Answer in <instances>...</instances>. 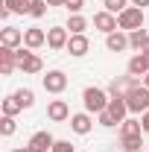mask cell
Segmentation results:
<instances>
[{
    "label": "cell",
    "instance_id": "obj_34",
    "mask_svg": "<svg viewBox=\"0 0 149 152\" xmlns=\"http://www.w3.org/2000/svg\"><path fill=\"white\" fill-rule=\"evenodd\" d=\"M12 152H35V149H32V146L26 143V146H18V149H12Z\"/></svg>",
    "mask_w": 149,
    "mask_h": 152
},
{
    "label": "cell",
    "instance_id": "obj_38",
    "mask_svg": "<svg viewBox=\"0 0 149 152\" xmlns=\"http://www.w3.org/2000/svg\"><path fill=\"white\" fill-rule=\"evenodd\" d=\"M140 53H149V41H146V44H143V50H140Z\"/></svg>",
    "mask_w": 149,
    "mask_h": 152
},
{
    "label": "cell",
    "instance_id": "obj_4",
    "mask_svg": "<svg viewBox=\"0 0 149 152\" xmlns=\"http://www.w3.org/2000/svg\"><path fill=\"white\" fill-rule=\"evenodd\" d=\"M15 53H18V70H20V73H41V70H44L41 56L32 53L29 47H18Z\"/></svg>",
    "mask_w": 149,
    "mask_h": 152
},
{
    "label": "cell",
    "instance_id": "obj_16",
    "mask_svg": "<svg viewBox=\"0 0 149 152\" xmlns=\"http://www.w3.org/2000/svg\"><path fill=\"white\" fill-rule=\"evenodd\" d=\"M105 47H108L111 53H123V50L129 47V32L117 29V32H111V35H105Z\"/></svg>",
    "mask_w": 149,
    "mask_h": 152
},
{
    "label": "cell",
    "instance_id": "obj_21",
    "mask_svg": "<svg viewBox=\"0 0 149 152\" xmlns=\"http://www.w3.org/2000/svg\"><path fill=\"white\" fill-rule=\"evenodd\" d=\"M146 41H149L146 29H134V32H129V47H131V50H143Z\"/></svg>",
    "mask_w": 149,
    "mask_h": 152
},
{
    "label": "cell",
    "instance_id": "obj_6",
    "mask_svg": "<svg viewBox=\"0 0 149 152\" xmlns=\"http://www.w3.org/2000/svg\"><path fill=\"white\" fill-rule=\"evenodd\" d=\"M67 41H70L67 26H50L47 29V47L50 50H67Z\"/></svg>",
    "mask_w": 149,
    "mask_h": 152
},
{
    "label": "cell",
    "instance_id": "obj_3",
    "mask_svg": "<svg viewBox=\"0 0 149 152\" xmlns=\"http://www.w3.org/2000/svg\"><path fill=\"white\" fill-rule=\"evenodd\" d=\"M117 26H120L123 32L143 29V9H140V6H126V9L117 15Z\"/></svg>",
    "mask_w": 149,
    "mask_h": 152
},
{
    "label": "cell",
    "instance_id": "obj_36",
    "mask_svg": "<svg viewBox=\"0 0 149 152\" xmlns=\"http://www.w3.org/2000/svg\"><path fill=\"white\" fill-rule=\"evenodd\" d=\"M131 6H140L143 9V6H149V0H131Z\"/></svg>",
    "mask_w": 149,
    "mask_h": 152
},
{
    "label": "cell",
    "instance_id": "obj_19",
    "mask_svg": "<svg viewBox=\"0 0 149 152\" xmlns=\"http://www.w3.org/2000/svg\"><path fill=\"white\" fill-rule=\"evenodd\" d=\"M137 134H143V123L134 117H126L120 123V137H137Z\"/></svg>",
    "mask_w": 149,
    "mask_h": 152
},
{
    "label": "cell",
    "instance_id": "obj_14",
    "mask_svg": "<svg viewBox=\"0 0 149 152\" xmlns=\"http://www.w3.org/2000/svg\"><path fill=\"white\" fill-rule=\"evenodd\" d=\"M29 146L35 152H53V146H56V137L50 132H35L32 137H29Z\"/></svg>",
    "mask_w": 149,
    "mask_h": 152
},
{
    "label": "cell",
    "instance_id": "obj_23",
    "mask_svg": "<svg viewBox=\"0 0 149 152\" xmlns=\"http://www.w3.org/2000/svg\"><path fill=\"white\" fill-rule=\"evenodd\" d=\"M15 96H18V102L23 108H32L35 105V91L32 88H20V91H15Z\"/></svg>",
    "mask_w": 149,
    "mask_h": 152
},
{
    "label": "cell",
    "instance_id": "obj_15",
    "mask_svg": "<svg viewBox=\"0 0 149 152\" xmlns=\"http://www.w3.org/2000/svg\"><path fill=\"white\" fill-rule=\"evenodd\" d=\"M108 114H111L117 123H123V120L129 117V102H126V96H111V99H108Z\"/></svg>",
    "mask_w": 149,
    "mask_h": 152
},
{
    "label": "cell",
    "instance_id": "obj_22",
    "mask_svg": "<svg viewBox=\"0 0 149 152\" xmlns=\"http://www.w3.org/2000/svg\"><path fill=\"white\" fill-rule=\"evenodd\" d=\"M18 111H23V105L18 102V96H15V94L6 96V99H3V114H6V117H15Z\"/></svg>",
    "mask_w": 149,
    "mask_h": 152
},
{
    "label": "cell",
    "instance_id": "obj_7",
    "mask_svg": "<svg viewBox=\"0 0 149 152\" xmlns=\"http://www.w3.org/2000/svg\"><path fill=\"white\" fill-rule=\"evenodd\" d=\"M134 85H137V76H129V73L126 76H114L111 82H108V96H126Z\"/></svg>",
    "mask_w": 149,
    "mask_h": 152
},
{
    "label": "cell",
    "instance_id": "obj_27",
    "mask_svg": "<svg viewBox=\"0 0 149 152\" xmlns=\"http://www.w3.org/2000/svg\"><path fill=\"white\" fill-rule=\"evenodd\" d=\"M102 6H105L111 15H120V12L129 6V0H102Z\"/></svg>",
    "mask_w": 149,
    "mask_h": 152
},
{
    "label": "cell",
    "instance_id": "obj_32",
    "mask_svg": "<svg viewBox=\"0 0 149 152\" xmlns=\"http://www.w3.org/2000/svg\"><path fill=\"white\" fill-rule=\"evenodd\" d=\"M9 15H12V9L3 3V6H0V20H9Z\"/></svg>",
    "mask_w": 149,
    "mask_h": 152
},
{
    "label": "cell",
    "instance_id": "obj_2",
    "mask_svg": "<svg viewBox=\"0 0 149 152\" xmlns=\"http://www.w3.org/2000/svg\"><path fill=\"white\" fill-rule=\"evenodd\" d=\"M126 102H129V114H146L149 111V88L143 82H137L126 94Z\"/></svg>",
    "mask_w": 149,
    "mask_h": 152
},
{
    "label": "cell",
    "instance_id": "obj_10",
    "mask_svg": "<svg viewBox=\"0 0 149 152\" xmlns=\"http://www.w3.org/2000/svg\"><path fill=\"white\" fill-rule=\"evenodd\" d=\"M70 129L76 134H88L93 129V117L91 111H79V114H70Z\"/></svg>",
    "mask_w": 149,
    "mask_h": 152
},
{
    "label": "cell",
    "instance_id": "obj_18",
    "mask_svg": "<svg viewBox=\"0 0 149 152\" xmlns=\"http://www.w3.org/2000/svg\"><path fill=\"white\" fill-rule=\"evenodd\" d=\"M126 70H129V76H140V79H143V76L149 73L146 56H143V53H137V56H131V58H129V67H126Z\"/></svg>",
    "mask_w": 149,
    "mask_h": 152
},
{
    "label": "cell",
    "instance_id": "obj_24",
    "mask_svg": "<svg viewBox=\"0 0 149 152\" xmlns=\"http://www.w3.org/2000/svg\"><path fill=\"white\" fill-rule=\"evenodd\" d=\"M120 146H123V152H140L143 134H137V137H120Z\"/></svg>",
    "mask_w": 149,
    "mask_h": 152
},
{
    "label": "cell",
    "instance_id": "obj_25",
    "mask_svg": "<svg viewBox=\"0 0 149 152\" xmlns=\"http://www.w3.org/2000/svg\"><path fill=\"white\" fill-rule=\"evenodd\" d=\"M3 3L18 15H29V6H32V0H3Z\"/></svg>",
    "mask_w": 149,
    "mask_h": 152
},
{
    "label": "cell",
    "instance_id": "obj_26",
    "mask_svg": "<svg viewBox=\"0 0 149 152\" xmlns=\"http://www.w3.org/2000/svg\"><path fill=\"white\" fill-rule=\"evenodd\" d=\"M15 129H18V126H15V117H6V114H3V117H0V134H3V137H12Z\"/></svg>",
    "mask_w": 149,
    "mask_h": 152
},
{
    "label": "cell",
    "instance_id": "obj_37",
    "mask_svg": "<svg viewBox=\"0 0 149 152\" xmlns=\"http://www.w3.org/2000/svg\"><path fill=\"white\" fill-rule=\"evenodd\" d=\"M140 82H143V85H146V88H149V73H146V76H143V79H140Z\"/></svg>",
    "mask_w": 149,
    "mask_h": 152
},
{
    "label": "cell",
    "instance_id": "obj_33",
    "mask_svg": "<svg viewBox=\"0 0 149 152\" xmlns=\"http://www.w3.org/2000/svg\"><path fill=\"white\" fill-rule=\"evenodd\" d=\"M140 123H143V134H149V111L140 114Z\"/></svg>",
    "mask_w": 149,
    "mask_h": 152
},
{
    "label": "cell",
    "instance_id": "obj_30",
    "mask_svg": "<svg viewBox=\"0 0 149 152\" xmlns=\"http://www.w3.org/2000/svg\"><path fill=\"white\" fill-rule=\"evenodd\" d=\"M64 9H67L70 15H79V12L85 9V0H67V3H64Z\"/></svg>",
    "mask_w": 149,
    "mask_h": 152
},
{
    "label": "cell",
    "instance_id": "obj_5",
    "mask_svg": "<svg viewBox=\"0 0 149 152\" xmlns=\"http://www.w3.org/2000/svg\"><path fill=\"white\" fill-rule=\"evenodd\" d=\"M41 85H44L47 94H61L67 88V76L61 70H47V76H41Z\"/></svg>",
    "mask_w": 149,
    "mask_h": 152
},
{
    "label": "cell",
    "instance_id": "obj_9",
    "mask_svg": "<svg viewBox=\"0 0 149 152\" xmlns=\"http://www.w3.org/2000/svg\"><path fill=\"white\" fill-rule=\"evenodd\" d=\"M12 70H18V53L0 44V76H9Z\"/></svg>",
    "mask_w": 149,
    "mask_h": 152
},
{
    "label": "cell",
    "instance_id": "obj_35",
    "mask_svg": "<svg viewBox=\"0 0 149 152\" xmlns=\"http://www.w3.org/2000/svg\"><path fill=\"white\" fill-rule=\"evenodd\" d=\"M67 0H47V6H64Z\"/></svg>",
    "mask_w": 149,
    "mask_h": 152
},
{
    "label": "cell",
    "instance_id": "obj_11",
    "mask_svg": "<svg viewBox=\"0 0 149 152\" xmlns=\"http://www.w3.org/2000/svg\"><path fill=\"white\" fill-rule=\"evenodd\" d=\"M0 44L18 50L20 44H23V32H20L18 26H3V29H0Z\"/></svg>",
    "mask_w": 149,
    "mask_h": 152
},
{
    "label": "cell",
    "instance_id": "obj_8",
    "mask_svg": "<svg viewBox=\"0 0 149 152\" xmlns=\"http://www.w3.org/2000/svg\"><path fill=\"white\" fill-rule=\"evenodd\" d=\"M93 26H96L99 32H105V35H111V32L120 29V26H117V15H111L108 9H102V12L93 15Z\"/></svg>",
    "mask_w": 149,
    "mask_h": 152
},
{
    "label": "cell",
    "instance_id": "obj_17",
    "mask_svg": "<svg viewBox=\"0 0 149 152\" xmlns=\"http://www.w3.org/2000/svg\"><path fill=\"white\" fill-rule=\"evenodd\" d=\"M88 50H91L88 35H70V41H67V53L70 56H85Z\"/></svg>",
    "mask_w": 149,
    "mask_h": 152
},
{
    "label": "cell",
    "instance_id": "obj_13",
    "mask_svg": "<svg viewBox=\"0 0 149 152\" xmlns=\"http://www.w3.org/2000/svg\"><path fill=\"white\" fill-rule=\"evenodd\" d=\"M47 117H50L53 123H64V120H70V108H67V102H64V99H53V102L47 105Z\"/></svg>",
    "mask_w": 149,
    "mask_h": 152
},
{
    "label": "cell",
    "instance_id": "obj_12",
    "mask_svg": "<svg viewBox=\"0 0 149 152\" xmlns=\"http://www.w3.org/2000/svg\"><path fill=\"white\" fill-rule=\"evenodd\" d=\"M47 44V32L44 29H38V26H29V29H23V47H29V50H38V47H44Z\"/></svg>",
    "mask_w": 149,
    "mask_h": 152
},
{
    "label": "cell",
    "instance_id": "obj_29",
    "mask_svg": "<svg viewBox=\"0 0 149 152\" xmlns=\"http://www.w3.org/2000/svg\"><path fill=\"white\" fill-rule=\"evenodd\" d=\"M96 120H99V126H105V129H111V126H117V120H114L111 114H108V108L96 114Z\"/></svg>",
    "mask_w": 149,
    "mask_h": 152
},
{
    "label": "cell",
    "instance_id": "obj_31",
    "mask_svg": "<svg viewBox=\"0 0 149 152\" xmlns=\"http://www.w3.org/2000/svg\"><path fill=\"white\" fill-rule=\"evenodd\" d=\"M53 152H76V149H73V143H70V140H56Z\"/></svg>",
    "mask_w": 149,
    "mask_h": 152
},
{
    "label": "cell",
    "instance_id": "obj_28",
    "mask_svg": "<svg viewBox=\"0 0 149 152\" xmlns=\"http://www.w3.org/2000/svg\"><path fill=\"white\" fill-rule=\"evenodd\" d=\"M29 15H32V18H44V15H47V0H32Z\"/></svg>",
    "mask_w": 149,
    "mask_h": 152
},
{
    "label": "cell",
    "instance_id": "obj_20",
    "mask_svg": "<svg viewBox=\"0 0 149 152\" xmlns=\"http://www.w3.org/2000/svg\"><path fill=\"white\" fill-rule=\"evenodd\" d=\"M67 29H70V35H85V29H88V20L82 18V15H70V20H67Z\"/></svg>",
    "mask_w": 149,
    "mask_h": 152
},
{
    "label": "cell",
    "instance_id": "obj_1",
    "mask_svg": "<svg viewBox=\"0 0 149 152\" xmlns=\"http://www.w3.org/2000/svg\"><path fill=\"white\" fill-rule=\"evenodd\" d=\"M108 91H102V88H96V85H91V88H85L82 91V102H85V111L91 114H99L108 108Z\"/></svg>",
    "mask_w": 149,
    "mask_h": 152
}]
</instances>
